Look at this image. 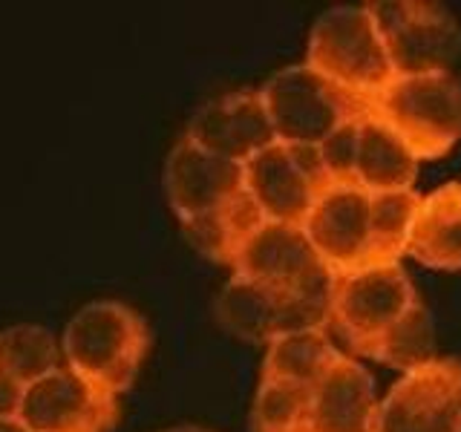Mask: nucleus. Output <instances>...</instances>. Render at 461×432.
Masks as SVG:
<instances>
[{
	"instance_id": "nucleus-1",
	"label": "nucleus",
	"mask_w": 461,
	"mask_h": 432,
	"mask_svg": "<svg viewBox=\"0 0 461 432\" xmlns=\"http://www.w3.org/2000/svg\"><path fill=\"white\" fill-rule=\"evenodd\" d=\"M148 346L150 331L136 309L115 300H95L67 323L61 355L67 369L119 398L136 381Z\"/></svg>"
},
{
	"instance_id": "nucleus-2",
	"label": "nucleus",
	"mask_w": 461,
	"mask_h": 432,
	"mask_svg": "<svg viewBox=\"0 0 461 432\" xmlns=\"http://www.w3.org/2000/svg\"><path fill=\"white\" fill-rule=\"evenodd\" d=\"M366 107L407 144L418 162L441 158L461 141V81L453 72L393 76L366 98Z\"/></svg>"
},
{
	"instance_id": "nucleus-3",
	"label": "nucleus",
	"mask_w": 461,
	"mask_h": 432,
	"mask_svg": "<svg viewBox=\"0 0 461 432\" xmlns=\"http://www.w3.org/2000/svg\"><path fill=\"white\" fill-rule=\"evenodd\" d=\"M259 98L266 104L274 139L309 148H317L338 127L369 112L366 98L331 84L306 61L274 72L259 90Z\"/></svg>"
},
{
	"instance_id": "nucleus-4",
	"label": "nucleus",
	"mask_w": 461,
	"mask_h": 432,
	"mask_svg": "<svg viewBox=\"0 0 461 432\" xmlns=\"http://www.w3.org/2000/svg\"><path fill=\"white\" fill-rule=\"evenodd\" d=\"M306 64L360 98L375 95L393 81V67L366 4L323 12L309 32Z\"/></svg>"
},
{
	"instance_id": "nucleus-5",
	"label": "nucleus",
	"mask_w": 461,
	"mask_h": 432,
	"mask_svg": "<svg viewBox=\"0 0 461 432\" xmlns=\"http://www.w3.org/2000/svg\"><path fill=\"white\" fill-rule=\"evenodd\" d=\"M393 67V76L450 72L461 52V29L441 4L372 0L366 4Z\"/></svg>"
},
{
	"instance_id": "nucleus-6",
	"label": "nucleus",
	"mask_w": 461,
	"mask_h": 432,
	"mask_svg": "<svg viewBox=\"0 0 461 432\" xmlns=\"http://www.w3.org/2000/svg\"><path fill=\"white\" fill-rule=\"evenodd\" d=\"M418 300L407 268L401 263L364 266L331 283L329 331L346 343L352 357L381 338Z\"/></svg>"
},
{
	"instance_id": "nucleus-7",
	"label": "nucleus",
	"mask_w": 461,
	"mask_h": 432,
	"mask_svg": "<svg viewBox=\"0 0 461 432\" xmlns=\"http://www.w3.org/2000/svg\"><path fill=\"white\" fill-rule=\"evenodd\" d=\"M329 306L331 285L285 294L234 274L213 300V317L228 335L266 346L288 331L329 328Z\"/></svg>"
},
{
	"instance_id": "nucleus-8",
	"label": "nucleus",
	"mask_w": 461,
	"mask_h": 432,
	"mask_svg": "<svg viewBox=\"0 0 461 432\" xmlns=\"http://www.w3.org/2000/svg\"><path fill=\"white\" fill-rule=\"evenodd\" d=\"M329 182L321 150L309 144L274 141L242 165L245 194L268 222L303 225Z\"/></svg>"
},
{
	"instance_id": "nucleus-9",
	"label": "nucleus",
	"mask_w": 461,
	"mask_h": 432,
	"mask_svg": "<svg viewBox=\"0 0 461 432\" xmlns=\"http://www.w3.org/2000/svg\"><path fill=\"white\" fill-rule=\"evenodd\" d=\"M372 432H461V360L436 357L401 374L378 400Z\"/></svg>"
},
{
	"instance_id": "nucleus-10",
	"label": "nucleus",
	"mask_w": 461,
	"mask_h": 432,
	"mask_svg": "<svg viewBox=\"0 0 461 432\" xmlns=\"http://www.w3.org/2000/svg\"><path fill=\"white\" fill-rule=\"evenodd\" d=\"M372 194L355 182H329L303 220V234L331 277L369 266Z\"/></svg>"
},
{
	"instance_id": "nucleus-11",
	"label": "nucleus",
	"mask_w": 461,
	"mask_h": 432,
	"mask_svg": "<svg viewBox=\"0 0 461 432\" xmlns=\"http://www.w3.org/2000/svg\"><path fill=\"white\" fill-rule=\"evenodd\" d=\"M230 271L237 277L285 294L317 292V288H329L335 283L303 234V225L268 220L245 239L234 263H230Z\"/></svg>"
},
{
	"instance_id": "nucleus-12",
	"label": "nucleus",
	"mask_w": 461,
	"mask_h": 432,
	"mask_svg": "<svg viewBox=\"0 0 461 432\" xmlns=\"http://www.w3.org/2000/svg\"><path fill=\"white\" fill-rule=\"evenodd\" d=\"M119 418V398L101 392L61 366L26 386L18 421L26 432H107Z\"/></svg>"
},
{
	"instance_id": "nucleus-13",
	"label": "nucleus",
	"mask_w": 461,
	"mask_h": 432,
	"mask_svg": "<svg viewBox=\"0 0 461 432\" xmlns=\"http://www.w3.org/2000/svg\"><path fill=\"white\" fill-rule=\"evenodd\" d=\"M185 139L237 165L277 141L259 90H237L205 101L187 122Z\"/></svg>"
},
{
	"instance_id": "nucleus-14",
	"label": "nucleus",
	"mask_w": 461,
	"mask_h": 432,
	"mask_svg": "<svg viewBox=\"0 0 461 432\" xmlns=\"http://www.w3.org/2000/svg\"><path fill=\"white\" fill-rule=\"evenodd\" d=\"M242 191V165L202 150L185 136L173 144L165 162V194L179 222L222 208Z\"/></svg>"
},
{
	"instance_id": "nucleus-15",
	"label": "nucleus",
	"mask_w": 461,
	"mask_h": 432,
	"mask_svg": "<svg viewBox=\"0 0 461 432\" xmlns=\"http://www.w3.org/2000/svg\"><path fill=\"white\" fill-rule=\"evenodd\" d=\"M378 392L369 369L352 355H340L312 386L303 432H372Z\"/></svg>"
},
{
	"instance_id": "nucleus-16",
	"label": "nucleus",
	"mask_w": 461,
	"mask_h": 432,
	"mask_svg": "<svg viewBox=\"0 0 461 432\" xmlns=\"http://www.w3.org/2000/svg\"><path fill=\"white\" fill-rule=\"evenodd\" d=\"M407 256L432 271H461V182L421 196Z\"/></svg>"
},
{
	"instance_id": "nucleus-17",
	"label": "nucleus",
	"mask_w": 461,
	"mask_h": 432,
	"mask_svg": "<svg viewBox=\"0 0 461 432\" xmlns=\"http://www.w3.org/2000/svg\"><path fill=\"white\" fill-rule=\"evenodd\" d=\"M418 158L378 115L366 112L357 124V156L352 182L369 194L412 191Z\"/></svg>"
},
{
	"instance_id": "nucleus-18",
	"label": "nucleus",
	"mask_w": 461,
	"mask_h": 432,
	"mask_svg": "<svg viewBox=\"0 0 461 432\" xmlns=\"http://www.w3.org/2000/svg\"><path fill=\"white\" fill-rule=\"evenodd\" d=\"M340 355L343 352L338 349L335 338L329 335V328L288 331V335L266 343V360L259 378L314 386Z\"/></svg>"
},
{
	"instance_id": "nucleus-19",
	"label": "nucleus",
	"mask_w": 461,
	"mask_h": 432,
	"mask_svg": "<svg viewBox=\"0 0 461 432\" xmlns=\"http://www.w3.org/2000/svg\"><path fill=\"white\" fill-rule=\"evenodd\" d=\"M266 222V216L259 213L254 205V199L249 194H240L228 202V205L216 208L205 216H196V220L179 222L185 230V239L194 245V248L213 259V263L230 266L240 248L245 245L254 230Z\"/></svg>"
},
{
	"instance_id": "nucleus-20",
	"label": "nucleus",
	"mask_w": 461,
	"mask_h": 432,
	"mask_svg": "<svg viewBox=\"0 0 461 432\" xmlns=\"http://www.w3.org/2000/svg\"><path fill=\"white\" fill-rule=\"evenodd\" d=\"M357 357H372L389 369H398L401 374L432 364L438 357L436 326H432V317L424 302L415 300L381 338H375L366 349H360Z\"/></svg>"
},
{
	"instance_id": "nucleus-21",
	"label": "nucleus",
	"mask_w": 461,
	"mask_h": 432,
	"mask_svg": "<svg viewBox=\"0 0 461 432\" xmlns=\"http://www.w3.org/2000/svg\"><path fill=\"white\" fill-rule=\"evenodd\" d=\"M0 366L18 383L32 386L64 366L61 340L35 323L9 326L0 331Z\"/></svg>"
},
{
	"instance_id": "nucleus-22",
	"label": "nucleus",
	"mask_w": 461,
	"mask_h": 432,
	"mask_svg": "<svg viewBox=\"0 0 461 432\" xmlns=\"http://www.w3.org/2000/svg\"><path fill=\"white\" fill-rule=\"evenodd\" d=\"M421 194L412 191H386L372 194V220H369V266L401 263L407 256V242Z\"/></svg>"
},
{
	"instance_id": "nucleus-23",
	"label": "nucleus",
	"mask_w": 461,
	"mask_h": 432,
	"mask_svg": "<svg viewBox=\"0 0 461 432\" xmlns=\"http://www.w3.org/2000/svg\"><path fill=\"white\" fill-rule=\"evenodd\" d=\"M312 386L259 378L251 421L257 432H303Z\"/></svg>"
},
{
	"instance_id": "nucleus-24",
	"label": "nucleus",
	"mask_w": 461,
	"mask_h": 432,
	"mask_svg": "<svg viewBox=\"0 0 461 432\" xmlns=\"http://www.w3.org/2000/svg\"><path fill=\"white\" fill-rule=\"evenodd\" d=\"M364 115H360V119H364ZM360 119L346 122L343 127H338L335 133L326 136L321 144H317V150H321V158H323V167H326L331 182H352L355 156H357V124H360Z\"/></svg>"
},
{
	"instance_id": "nucleus-25",
	"label": "nucleus",
	"mask_w": 461,
	"mask_h": 432,
	"mask_svg": "<svg viewBox=\"0 0 461 432\" xmlns=\"http://www.w3.org/2000/svg\"><path fill=\"white\" fill-rule=\"evenodd\" d=\"M23 392H26V386L14 381L12 374L0 366V418H18Z\"/></svg>"
},
{
	"instance_id": "nucleus-26",
	"label": "nucleus",
	"mask_w": 461,
	"mask_h": 432,
	"mask_svg": "<svg viewBox=\"0 0 461 432\" xmlns=\"http://www.w3.org/2000/svg\"><path fill=\"white\" fill-rule=\"evenodd\" d=\"M0 432H26L18 418H0Z\"/></svg>"
},
{
	"instance_id": "nucleus-27",
	"label": "nucleus",
	"mask_w": 461,
	"mask_h": 432,
	"mask_svg": "<svg viewBox=\"0 0 461 432\" xmlns=\"http://www.w3.org/2000/svg\"><path fill=\"white\" fill-rule=\"evenodd\" d=\"M165 432H211V429H205V427H194V424H182V427H170V429H165Z\"/></svg>"
}]
</instances>
